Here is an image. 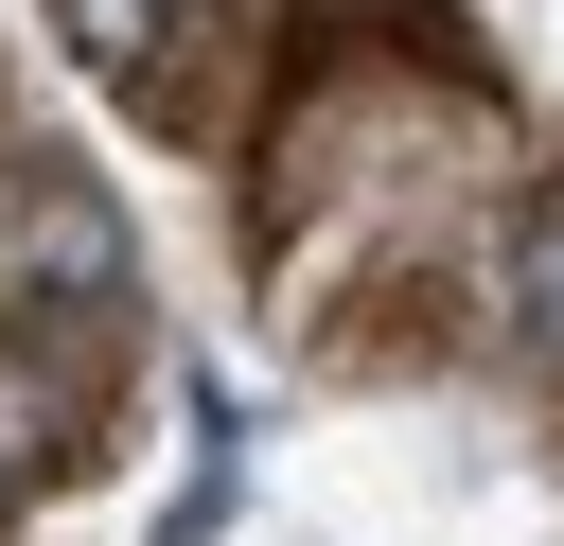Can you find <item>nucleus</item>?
I'll use <instances>...</instances> for the list:
<instances>
[{
	"label": "nucleus",
	"mask_w": 564,
	"mask_h": 546,
	"mask_svg": "<svg viewBox=\"0 0 564 546\" xmlns=\"http://www.w3.org/2000/svg\"><path fill=\"white\" fill-rule=\"evenodd\" d=\"M53 18H70V53H88L106 88H159L176 35H194V0H53Z\"/></svg>",
	"instance_id": "nucleus-1"
},
{
	"label": "nucleus",
	"mask_w": 564,
	"mask_h": 546,
	"mask_svg": "<svg viewBox=\"0 0 564 546\" xmlns=\"http://www.w3.org/2000/svg\"><path fill=\"white\" fill-rule=\"evenodd\" d=\"M53 458H70V387H53V352H0V493L53 476Z\"/></svg>",
	"instance_id": "nucleus-2"
},
{
	"label": "nucleus",
	"mask_w": 564,
	"mask_h": 546,
	"mask_svg": "<svg viewBox=\"0 0 564 546\" xmlns=\"http://www.w3.org/2000/svg\"><path fill=\"white\" fill-rule=\"evenodd\" d=\"M35 282H53V299H106V282H123V229H106L88 194H35Z\"/></svg>",
	"instance_id": "nucleus-3"
},
{
	"label": "nucleus",
	"mask_w": 564,
	"mask_h": 546,
	"mask_svg": "<svg viewBox=\"0 0 564 546\" xmlns=\"http://www.w3.org/2000/svg\"><path fill=\"white\" fill-rule=\"evenodd\" d=\"M511 317H529V352L564 370V211H546V229L511 247Z\"/></svg>",
	"instance_id": "nucleus-4"
}]
</instances>
